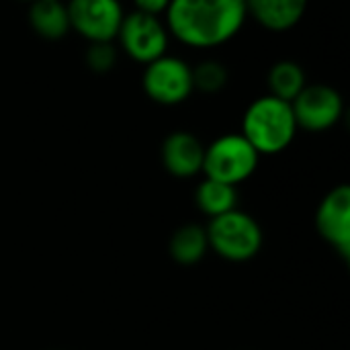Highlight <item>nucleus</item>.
I'll return each instance as SVG.
<instances>
[{
  "label": "nucleus",
  "mask_w": 350,
  "mask_h": 350,
  "mask_svg": "<svg viewBox=\"0 0 350 350\" xmlns=\"http://www.w3.org/2000/svg\"><path fill=\"white\" fill-rule=\"evenodd\" d=\"M164 14L168 33L195 49L232 41L248 18L246 0H170Z\"/></svg>",
  "instance_id": "1"
},
{
  "label": "nucleus",
  "mask_w": 350,
  "mask_h": 350,
  "mask_svg": "<svg viewBox=\"0 0 350 350\" xmlns=\"http://www.w3.org/2000/svg\"><path fill=\"white\" fill-rule=\"evenodd\" d=\"M240 133L260 156L285 152L297 135L291 103L271 94L258 96L246 107Z\"/></svg>",
  "instance_id": "2"
},
{
  "label": "nucleus",
  "mask_w": 350,
  "mask_h": 350,
  "mask_svg": "<svg viewBox=\"0 0 350 350\" xmlns=\"http://www.w3.org/2000/svg\"><path fill=\"white\" fill-rule=\"evenodd\" d=\"M209 250L228 262H248L258 256L265 236L260 224L242 209L211 217L205 226Z\"/></svg>",
  "instance_id": "3"
},
{
  "label": "nucleus",
  "mask_w": 350,
  "mask_h": 350,
  "mask_svg": "<svg viewBox=\"0 0 350 350\" xmlns=\"http://www.w3.org/2000/svg\"><path fill=\"white\" fill-rule=\"evenodd\" d=\"M260 154L242 133H224L205 146L203 174L207 178L238 187L258 168Z\"/></svg>",
  "instance_id": "4"
},
{
  "label": "nucleus",
  "mask_w": 350,
  "mask_h": 350,
  "mask_svg": "<svg viewBox=\"0 0 350 350\" xmlns=\"http://www.w3.org/2000/svg\"><path fill=\"white\" fill-rule=\"evenodd\" d=\"M142 86L150 100L164 107L180 105L195 92L191 66L183 57L168 53L146 64Z\"/></svg>",
  "instance_id": "5"
},
{
  "label": "nucleus",
  "mask_w": 350,
  "mask_h": 350,
  "mask_svg": "<svg viewBox=\"0 0 350 350\" xmlns=\"http://www.w3.org/2000/svg\"><path fill=\"white\" fill-rule=\"evenodd\" d=\"M168 37L170 33L158 16L133 10L123 16L115 39L129 59L146 66L166 53Z\"/></svg>",
  "instance_id": "6"
},
{
  "label": "nucleus",
  "mask_w": 350,
  "mask_h": 350,
  "mask_svg": "<svg viewBox=\"0 0 350 350\" xmlns=\"http://www.w3.org/2000/svg\"><path fill=\"white\" fill-rule=\"evenodd\" d=\"M297 129L310 133H324L336 127L345 115L342 94L328 84H308L291 100Z\"/></svg>",
  "instance_id": "7"
},
{
  "label": "nucleus",
  "mask_w": 350,
  "mask_h": 350,
  "mask_svg": "<svg viewBox=\"0 0 350 350\" xmlns=\"http://www.w3.org/2000/svg\"><path fill=\"white\" fill-rule=\"evenodd\" d=\"M66 8L70 29L88 43L115 41L125 16L119 0H70Z\"/></svg>",
  "instance_id": "8"
},
{
  "label": "nucleus",
  "mask_w": 350,
  "mask_h": 350,
  "mask_svg": "<svg viewBox=\"0 0 350 350\" xmlns=\"http://www.w3.org/2000/svg\"><path fill=\"white\" fill-rule=\"evenodd\" d=\"M316 228L326 244H330L345 260L350 258V187L330 189L318 205Z\"/></svg>",
  "instance_id": "9"
},
{
  "label": "nucleus",
  "mask_w": 350,
  "mask_h": 350,
  "mask_svg": "<svg viewBox=\"0 0 350 350\" xmlns=\"http://www.w3.org/2000/svg\"><path fill=\"white\" fill-rule=\"evenodd\" d=\"M205 146L191 131H172L164 137L160 160L164 170L174 178H193L203 172Z\"/></svg>",
  "instance_id": "10"
},
{
  "label": "nucleus",
  "mask_w": 350,
  "mask_h": 350,
  "mask_svg": "<svg viewBox=\"0 0 350 350\" xmlns=\"http://www.w3.org/2000/svg\"><path fill=\"white\" fill-rule=\"evenodd\" d=\"M310 0H246L248 16L273 33H285L299 25Z\"/></svg>",
  "instance_id": "11"
},
{
  "label": "nucleus",
  "mask_w": 350,
  "mask_h": 350,
  "mask_svg": "<svg viewBox=\"0 0 350 350\" xmlns=\"http://www.w3.org/2000/svg\"><path fill=\"white\" fill-rule=\"evenodd\" d=\"M29 4V25L39 37L57 41L72 31L68 8L62 0H33Z\"/></svg>",
  "instance_id": "12"
},
{
  "label": "nucleus",
  "mask_w": 350,
  "mask_h": 350,
  "mask_svg": "<svg viewBox=\"0 0 350 350\" xmlns=\"http://www.w3.org/2000/svg\"><path fill=\"white\" fill-rule=\"evenodd\" d=\"M209 252L207 232L199 224H185L176 228L168 240V254L180 267L199 265Z\"/></svg>",
  "instance_id": "13"
},
{
  "label": "nucleus",
  "mask_w": 350,
  "mask_h": 350,
  "mask_svg": "<svg viewBox=\"0 0 350 350\" xmlns=\"http://www.w3.org/2000/svg\"><path fill=\"white\" fill-rule=\"evenodd\" d=\"M238 199H240L238 187H232V185H226L207 176L195 189V205L209 219L224 215L232 209H238Z\"/></svg>",
  "instance_id": "14"
},
{
  "label": "nucleus",
  "mask_w": 350,
  "mask_h": 350,
  "mask_svg": "<svg viewBox=\"0 0 350 350\" xmlns=\"http://www.w3.org/2000/svg\"><path fill=\"white\" fill-rule=\"evenodd\" d=\"M267 84H269L271 96L291 103L308 86V76L299 62L279 59L271 66L267 74Z\"/></svg>",
  "instance_id": "15"
},
{
  "label": "nucleus",
  "mask_w": 350,
  "mask_h": 350,
  "mask_svg": "<svg viewBox=\"0 0 350 350\" xmlns=\"http://www.w3.org/2000/svg\"><path fill=\"white\" fill-rule=\"evenodd\" d=\"M193 74V88L203 94H217L228 86L230 72L228 68L217 59H205L199 62L195 68H191Z\"/></svg>",
  "instance_id": "16"
},
{
  "label": "nucleus",
  "mask_w": 350,
  "mask_h": 350,
  "mask_svg": "<svg viewBox=\"0 0 350 350\" xmlns=\"http://www.w3.org/2000/svg\"><path fill=\"white\" fill-rule=\"evenodd\" d=\"M117 55L119 51L113 45V41H96V43H88L84 62L94 74H107L115 68Z\"/></svg>",
  "instance_id": "17"
},
{
  "label": "nucleus",
  "mask_w": 350,
  "mask_h": 350,
  "mask_svg": "<svg viewBox=\"0 0 350 350\" xmlns=\"http://www.w3.org/2000/svg\"><path fill=\"white\" fill-rule=\"evenodd\" d=\"M133 4H135V10H139V12L160 16V14L166 12L170 0H133Z\"/></svg>",
  "instance_id": "18"
},
{
  "label": "nucleus",
  "mask_w": 350,
  "mask_h": 350,
  "mask_svg": "<svg viewBox=\"0 0 350 350\" xmlns=\"http://www.w3.org/2000/svg\"><path fill=\"white\" fill-rule=\"evenodd\" d=\"M23 2H33V0H23Z\"/></svg>",
  "instance_id": "19"
}]
</instances>
